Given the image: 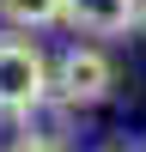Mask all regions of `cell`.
Instances as JSON below:
<instances>
[{
    "label": "cell",
    "mask_w": 146,
    "mask_h": 152,
    "mask_svg": "<svg viewBox=\"0 0 146 152\" xmlns=\"http://www.w3.org/2000/svg\"><path fill=\"white\" fill-rule=\"evenodd\" d=\"M140 31H146V0H140Z\"/></svg>",
    "instance_id": "cell-6"
},
{
    "label": "cell",
    "mask_w": 146,
    "mask_h": 152,
    "mask_svg": "<svg viewBox=\"0 0 146 152\" xmlns=\"http://www.w3.org/2000/svg\"><path fill=\"white\" fill-rule=\"evenodd\" d=\"M55 91V67L36 43L24 37H0V116H31Z\"/></svg>",
    "instance_id": "cell-1"
},
{
    "label": "cell",
    "mask_w": 146,
    "mask_h": 152,
    "mask_svg": "<svg viewBox=\"0 0 146 152\" xmlns=\"http://www.w3.org/2000/svg\"><path fill=\"white\" fill-rule=\"evenodd\" d=\"M12 152H61V146H49V140H24V146H12Z\"/></svg>",
    "instance_id": "cell-5"
},
{
    "label": "cell",
    "mask_w": 146,
    "mask_h": 152,
    "mask_svg": "<svg viewBox=\"0 0 146 152\" xmlns=\"http://www.w3.org/2000/svg\"><path fill=\"white\" fill-rule=\"evenodd\" d=\"M0 18L18 24V31H43V24L67 18V0H0Z\"/></svg>",
    "instance_id": "cell-4"
},
{
    "label": "cell",
    "mask_w": 146,
    "mask_h": 152,
    "mask_svg": "<svg viewBox=\"0 0 146 152\" xmlns=\"http://www.w3.org/2000/svg\"><path fill=\"white\" fill-rule=\"evenodd\" d=\"M67 24L91 37H116L128 24H140V0H67Z\"/></svg>",
    "instance_id": "cell-3"
},
{
    "label": "cell",
    "mask_w": 146,
    "mask_h": 152,
    "mask_svg": "<svg viewBox=\"0 0 146 152\" xmlns=\"http://www.w3.org/2000/svg\"><path fill=\"white\" fill-rule=\"evenodd\" d=\"M116 91V67H110L104 49H79L73 43L67 55L55 61V97L67 110H85V104H104V97Z\"/></svg>",
    "instance_id": "cell-2"
}]
</instances>
